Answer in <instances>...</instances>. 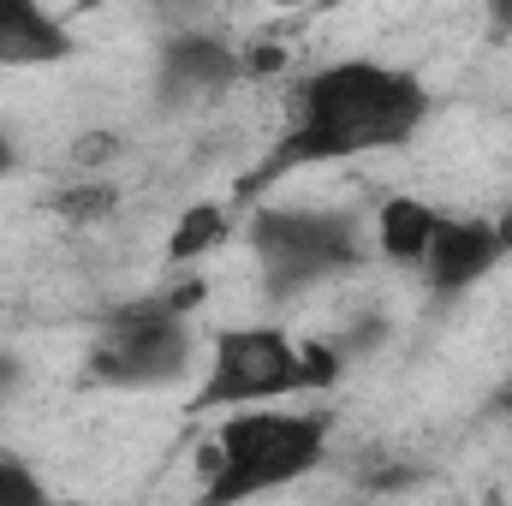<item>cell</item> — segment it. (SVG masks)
Listing matches in <instances>:
<instances>
[{"mask_svg":"<svg viewBox=\"0 0 512 506\" xmlns=\"http://www.w3.org/2000/svg\"><path fill=\"white\" fill-rule=\"evenodd\" d=\"M114 155H120V137L114 131H84V137L66 143V167L72 173H108Z\"/></svg>","mask_w":512,"mask_h":506,"instance_id":"obj_12","label":"cell"},{"mask_svg":"<svg viewBox=\"0 0 512 506\" xmlns=\"http://www.w3.org/2000/svg\"><path fill=\"white\" fill-rule=\"evenodd\" d=\"M501 239H495V221H477V215H441L435 221V239H429V251H423V280H429V292H441V298H459V292H471L495 262H501Z\"/></svg>","mask_w":512,"mask_h":506,"instance_id":"obj_7","label":"cell"},{"mask_svg":"<svg viewBox=\"0 0 512 506\" xmlns=\"http://www.w3.org/2000/svg\"><path fill=\"white\" fill-rule=\"evenodd\" d=\"M84 364L96 387H114V393L173 387L197 370V328L185 322V310H173L167 292H155L102 316V334Z\"/></svg>","mask_w":512,"mask_h":506,"instance_id":"obj_5","label":"cell"},{"mask_svg":"<svg viewBox=\"0 0 512 506\" xmlns=\"http://www.w3.org/2000/svg\"><path fill=\"white\" fill-rule=\"evenodd\" d=\"M274 6H316V0H274Z\"/></svg>","mask_w":512,"mask_h":506,"instance_id":"obj_18","label":"cell"},{"mask_svg":"<svg viewBox=\"0 0 512 506\" xmlns=\"http://www.w3.org/2000/svg\"><path fill=\"white\" fill-rule=\"evenodd\" d=\"M435 221H441L435 203H423V197H387L382 209H376V221H370V245H376L382 262H423L429 239H435Z\"/></svg>","mask_w":512,"mask_h":506,"instance_id":"obj_9","label":"cell"},{"mask_svg":"<svg viewBox=\"0 0 512 506\" xmlns=\"http://www.w3.org/2000/svg\"><path fill=\"white\" fill-rule=\"evenodd\" d=\"M0 501H24V506H42L48 501V483L24 465V459H0Z\"/></svg>","mask_w":512,"mask_h":506,"instance_id":"obj_13","label":"cell"},{"mask_svg":"<svg viewBox=\"0 0 512 506\" xmlns=\"http://www.w3.org/2000/svg\"><path fill=\"white\" fill-rule=\"evenodd\" d=\"M18 381H24V358H18V352H6V346H0V399H6V393H12V387H18Z\"/></svg>","mask_w":512,"mask_h":506,"instance_id":"obj_15","label":"cell"},{"mask_svg":"<svg viewBox=\"0 0 512 506\" xmlns=\"http://www.w3.org/2000/svg\"><path fill=\"white\" fill-rule=\"evenodd\" d=\"M48 209L60 221H72V227H96V221H108L120 209V185L102 179V173H78V179H66V191H54Z\"/></svg>","mask_w":512,"mask_h":506,"instance_id":"obj_10","label":"cell"},{"mask_svg":"<svg viewBox=\"0 0 512 506\" xmlns=\"http://www.w3.org/2000/svg\"><path fill=\"white\" fill-rule=\"evenodd\" d=\"M221 239H227V209L221 203H197V209L179 215V227L167 239V262H197V256L215 251Z\"/></svg>","mask_w":512,"mask_h":506,"instance_id":"obj_11","label":"cell"},{"mask_svg":"<svg viewBox=\"0 0 512 506\" xmlns=\"http://www.w3.org/2000/svg\"><path fill=\"white\" fill-rule=\"evenodd\" d=\"M245 78V54L215 36L209 24L197 30H167L161 54H155V108L161 114H191L215 96H227Z\"/></svg>","mask_w":512,"mask_h":506,"instance_id":"obj_6","label":"cell"},{"mask_svg":"<svg viewBox=\"0 0 512 506\" xmlns=\"http://www.w3.org/2000/svg\"><path fill=\"white\" fill-rule=\"evenodd\" d=\"M72 54V30L42 0H0V72L60 66Z\"/></svg>","mask_w":512,"mask_h":506,"instance_id":"obj_8","label":"cell"},{"mask_svg":"<svg viewBox=\"0 0 512 506\" xmlns=\"http://www.w3.org/2000/svg\"><path fill=\"white\" fill-rule=\"evenodd\" d=\"M328 453V411H239L215 429L203 459V501L233 506L251 495H274L316 471Z\"/></svg>","mask_w":512,"mask_h":506,"instance_id":"obj_3","label":"cell"},{"mask_svg":"<svg viewBox=\"0 0 512 506\" xmlns=\"http://www.w3.org/2000/svg\"><path fill=\"white\" fill-rule=\"evenodd\" d=\"M495 239H501V251L512 256V209H507V215H501V221H495Z\"/></svg>","mask_w":512,"mask_h":506,"instance_id":"obj_17","label":"cell"},{"mask_svg":"<svg viewBox=\"0 0 512 506\" xmlns=\"http://www.w3.org/2000/svg\"><path fill=\"white\" fill-rule=\"evenodd\" d=\"M18 173V143H12V131L0 126V179H12Z\"/></svg>","mask_w":512,"mask_h":506,"instance_id":"obj_16","label":"cell"},{"mask_svg":"<svg viewBox=\"0 0 512 506\" xmlns=\"http://www.w3.org/2000/svg\"><path fill=\"white\" fill-rule=\"evenodd\" d=\"M429 114H435V96L417 72L387 66V60H328L292 84L286 126L262 149L251 179L233 185V197L251 203L268 185H280L304 167H334V161L405 149L429 126Z\"/></svg>","mask_w":512,"mask_h":506,"instance_id":"obj_1","label":"cell"},{"mask_svg":"<svg viewBox=\"0 0 512 506\" xmlns=\"http://www.w3.org/2000/svg\"><path fill=\"white\" fill-rule=\"evenodd\" d=\"M245 239H251L256 286H262L268 304H292V298L316 292L322 280L352 274L376 256L358 215L298 209V203H256Z\"/></svg>","mask_w":512,"mask_h":506,"instance_id":"obj_4","label":"cell"},{"mask_svg":"<svg viewBox=\"0 0 512 506\" xmlns=\"http://www.w3.org/2000/svg\"><path fill=\"white\" fill-rule=\"evenodd\" d=\"M209 6L215 0H149L161 30H197V24H209Z\"/></svg>","mask_w":512,"mask_h":506,"instance_id":"obj_14","label":"cell"},{"mask_svg":"<svg viewBox=\"0 0 512 506\" xmlns=\"http://www.w3.org/2000/svg\"><path fill=\"white\" fill-rule=\"evenodd\" d=\"M346 370L334 340H292L280 322H239L215 328L209 364L191 393V411H233V405H274L292 393H322Z\"/></svg>","mask_w":512,"mask_h":506,"instance_id":"obj_2","label":"cell"}]
</instances>
